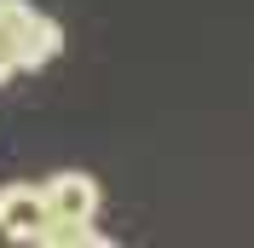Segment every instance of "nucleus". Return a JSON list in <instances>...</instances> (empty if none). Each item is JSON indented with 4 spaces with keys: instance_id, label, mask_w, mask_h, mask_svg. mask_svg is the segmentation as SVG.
Returning <instances> with one entry per match:
<instances>
[{
    "instance_id": "1",
    "label": "nucleus",
    "mask_w": 254,
    "mask_h": 248,
    "mask_svg": "<svg viewBox=\"0 0 254 248\" xmlns=\"http://www.w3.org/2000/svg\"><path fill=\"white\" fill-rule=\"evenodd\" d=\"M64 47V29L29 0H0V52H12L17 69H41Z\"/></svg>"
},
{
    "instance_id": "2",
    "label": "nucleus",
    "mask_w": 254,
    "mask_h": 248,
    "mask_svg": "<svg viewBox=\"0 0 254 248\" xmlns=\"http://www.w3.org/2000/svg\"><path fill=\"white\" fill-rule=\"evenodd\" d=\"M52 225L47 185H0V237L6 243H41Z\"/></svg>"
},
{
    "instance_id": "3",
    "label": "nucleus",
    "mask_w": 254,
    "mask_h": 248,
    "mask_svg": "<svg viewBox=\"0 0 254 248\" xmlns=\"http://www.w3.org/2000/svg\"><path fill=\"white\" fill-rule=\"evenodd\" d=\"M47 202H52V219H93L98 214V179L93 173H52Z\"/></svg>"
},
{
    "instance_id": "4",
    "label": "nucleus",
    "mask_w": 254,
    "mask_h": 248,
    "mask_svg": "<svg viewBox=\"0 0 254 248\" xmlns=\"http://www.w3.org/2000/svg\"><path fill=\"white\" fill-rule=\"evenodd\" d=\"M47 248H104V237L93 231V219H52L47 231H41Z\"/></svg>"
}]
</instances>
